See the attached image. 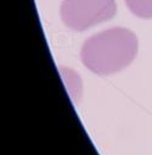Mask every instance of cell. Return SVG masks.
<instances>
[{"mask_svg":"<svg viewBox=\"0 0 152 155\" xmlns=\"http://www.w3.org/2000/svg\"><path fill=\"white\" fill-rule=\"evenodd\" d=\"M137 38L126 28H111L90 36L81 46L83 64L95 74L109 75L128 67L137 53Z\"/></svg>","mask_w":152,"mask_h":155,"instance_id":"cell-1","label":"cell"},{"mask_svg":"<svg viewBox=\"0 0 152 155\" xmlns=\"http://www.w3.org/2000/svg\"><path fill=\"white\" fill-rule=\"evenodd\" d=\"M125 4L135 16L145 19L152 18V0H125Z\"/></svg>","mask_w":152,"mask_h":155,"instance_id":"cell-4","label":"cell"},{"mask_svg":"<svg viewBox=\"0 0 152 155\" xmlns=\"http://www.w3.org/2000/svg\"><path fill=\"white\" fill-rule=\"evenodd\" d=\"M60 12L68 28L83 31L113 18L117 5L114 0H63Z\"/></svg>","mask_w":152,"mask_h":155,"instance_id":"cell-2","label":"cell"},{"mask_svg":"<svg viewBox=\"0 0 152 155\" xmlns=\"http://www.w3.org/2000/svg\"><path fill=\"white\" fill-rule=\"evenodd\" d=\"M58 70L63 79L64 86L69 93L71 99L74 103H77L81 96V80H80L78 73H75L74 70L66 68V67H60Z\"/></svg>","mask_w":152,"mask_h":155,"instance_id":"cell-3","label":"cell"}]
</instances>
